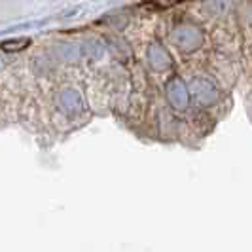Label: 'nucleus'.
<instances>
[{
  "mask_svg": "<svg viewBox=\"0 0 252 252\" xmlns=\"http://www.w3.org/2000/svg\"><path fill=\"white\" fill-rule=\"evenodd\" d=\"M29 44H31V38L29 36L10 38V40L0 42V50L6 51V53H17V51L27 50V48H29Z\"/></svg>",
  "mask_w": 252,
  "mask_h": 252,
  "instance_id": "obj_1",
  "label": "nucleus"
}]
</instances>
